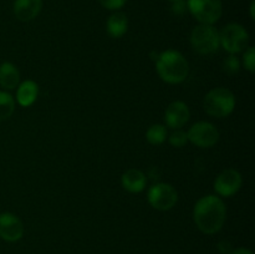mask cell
<instances>
[{"instance_id": "1", "label": "cell", "mask_w": 255, "mask_h": 254, "mask_svg": "<svg viewBox=\"0 0 255 254\" xmlns=\"http://www.w3.org/2000/svg\"><path fill=\"white\" fill-rule=\"evenodd\" d=\"M226 217V204L213 194L202 197L193 208L194 223L204 234H214L221 231Z\"/></svg>"}, {"instance_id": "2", "label": "cell", "mask_w": 255, "mask_h": 254, "mask_svg": "<svg viewBox=\"0 0 255 254\" xmlns=\"http://www.w3.org/2000/svg\"><path fill=\"white\" fill-rule=\"evenodd\" d=\"M156 70L167 84H181L188 76L189 65L181 52L167 50L157 57Z\"/></svg>"}, {"instance_id": "3", "label": "cell", "mask_w": 255, "mask_h": 254, "mask_svg": "<svg viewBox=\"0 0 255 254\" xmlns=\"http://www.w3.org/2000/svg\"><path fill=\"white\" fill-rule=\"evenodd\" d=\"M204 111L217 119L229 116L236 107V97L231 90L226 87H216L204 96Z\"/></svg>"}, {"instance_id": "4", "label": "cell", "mask_w": 255, "mask_h": 254, "mask_svg": "<svg viewBox=\"0 0 255 254\" xmlns=\"http://www.w3.org/2000/svg\"><path fill=\"white\" fill-rule=\"evenodd\" d=\"M191 44L196 52L201 55L213 54L218 50L219 45V31L213 25L199 24L192 30Z\"/></svg>"}, {"instance_id": "5", "label": "cell", "mask_w": 255, "mask_h": 254, "mask_svg": "<svg viewBox=\"0 0 255 254\" xmlns=\"http://www.w3.org/2000/svg\"><path fill=\"white\" fill-rule=\"evenodd\" d=\"M187 10L201 24L213 25L222 16L221 0H187Z\"/></svg>"}, {"instance_id": "6", "label": "cell", "mask_w": 255, "mask_h": 254, "mask_svg": "<svg viewBox=\"0 0 255 254\" xmlns=\"http://www.w3.org/2000/svg\"><path fill=\"white\" fill-rule=\"evenodd\" d=\"M219 42L226 51L236 55L248 46L249 34L246 27L232 22L224 26L219 32Z\"/></svg>"}, {"instance_id": "7", "label": "cell", "mask_w": 255, "mask_h": 254, "mask_svg": "<svg viewBox=\"0 0 255 254\" xmlns=\"http://www.w3.org/2000/svg\"><path fill=\"white\" fill-rule=\"evenodd\" d=\"M148 202L154 209L158 211H169L176 206L178 201V193L168 183H156L148 189Z\"/></svg>"}, {"instance_id": "8", "label": "cell", "mask_w": 255, "mask_h": 254, "mask_svg": "<svg viewBox=\"0 0 255 254\" xmlns=\"http://www.w3.org/2000/svg\"><path fill=\"white\" fill-rule=\"evenodd\" d=\"M189 141L201 148H209L219 139V131L211 122L199 121L194 124L187 132Z\"/></svg>"}, {"instance_id": "9", "label": "cell", "mask_w": 255, "mask_h": 254, "mask_svg": "<svg viewBox=\"0 0 255 254\" xmlns=\"http://www.w3.org/2000/svg\"><path fill=\"white\" fill-rule=\"evenodd\" d=\"M242 187V176L238 171L229 168L218 174L214 181V191L222 197L236 194Z\"/></svg>"}, {"instance_id": "10", "label": "cell", "mask_w": 255, "mask_h": 254, "mask_svg": "<svg viewBox=\"0 0 255 254\" xmlns=\"http://www.w3.org/2000/svg\"><path fill=\"white\" fill-rule=\"evenodd\" d=\"M24 234V224L19 217L5 212L0 214V238L6 242H16Z\"/></svg>"}, {"instance_id": "11", "label": "cell", "mask_w": 255, "mask_h": 254, "mask_svg": "<svg viewBox=\"0 0 255 254\" xmlns=\"http://www.w3.org/2000/svg\"><path fill=\"white\" fill-rule=\"evenodd\" d=\"M191 112L188 106L182 101H174L168 105L164 112V121L169 128L178 129L188 122Z\"/></svg>"}, {"instance_id": "12", "label": "cell", "mask_w": 255, "mask_h": 254, "mask_svg": "<svg viewBox=\"0 0 255 254\" xmlns=\"http://www.w3.org/2000/svg\"><path fill=\"white\" fill-rule=\"evenodd\" d=\"M42 0H15L14 14L20 21H31L40 14Z\"/></svg>"}, {"instance_id": "13", "label": "cell", "mask_w": 255, "mask_h": 254, "mask_svg": "<svg viewBox=\"0 0 255 254\" xmlns=\"http://www.w3.org/2000/svg\"><path fill=\"white\" fill-rule=\"evenodd\" d=\"M147 184L146 176L142 171L136 168H131L126 171L122 176V186L126 191L131 193H139L144 189Z\"/></svg>"}, {"instance_id": "14", "label": "cell", "mask_w": 255, "mask_h": 254, "mask_svg": "<svg viewBox=\"0 0 255 254\" xmlns=\"http://www.w3.org/2000/svg\"><path fill=\"white\" fill-rule=\"evenodd\" d=\"M37 95H39V86L32 80H26L21 82L17 87L16 100L17 104L22 107H29L36 101Z\"/></svg>"}, {"instance_id": "15", "label": "cell", "mask_w": 255, "mask_h": 254, "mask_svg": "<svg viewBox=\"0 0 255 254\" xmlns=\"http://www.w3.org/2000/svg\"><path fill=\"white\" fill-rule=\"evenodd\" d=\"M20 74L11 62H2L0 65V86L6 90H14L19 85Z\"/></svg>"}, {"instance_id": "16", "label": "cell", "mask_w": 255, "mask_h": 254, "mask_svg": "<svg viewBox=\"0 0 255 254\" xmlns=\"http://www.w3.org/2000/svg\"><path fill=\"white\" fill-rule=\"evenodd\" d=\"M106 29L110 36L114 37V39H119V37L124 36L126 34L127 29H128V20H127L126 14L120 11L114 12L107 20Z\"/></svg>"}, {"instance_id": "17", "label": "cell", "mask_w": 255, "mask_h": 254, "mask_svg": "<svg viewBox=\"0 0 255 254\" xmlns=\"http://www.w3.org/2000/svg\"><path fill=\"white\" fill-rule=\"evenodd\" d=\"M15 110V100L10 94L5 91H0V122L5 121L11 115Z\"/></svg>"}, {"instance_id": "18", "label": "cell", "mask_w": 255, "mask_h": 254, "mask_svg": "<svg viewBox=\"0 0 255 254\" xmlns=\"http://www.w3.org/2000/svg\"><path fill=\"white\" fill-rule=\"evenodd\" d=\"M147 141L151 144H161L167 138V128L163 125H152L146 133Z\"/></svg>"}, {"instance_id": "19", "label": "cell", "mask_w": 255, "mask_h": 254, "mask_svg": "<svg viewBox=\"0 0 255 254\" xmlns=\"http://www.w3.org/2000/svg\"><path fill=\"white\" fill-rule=\"evenodd\" d=\"M223 70L228 75H234L241 70V62L236 55L231 54L228 57H226L223 61Z\"/></svg>"}, {"instance_id": "20", "label": "cell", "mask_w": 255, "mask_h": 254, "mask_svg": "<svg viewBox=\"0 0 255 254\" xmlns=\"http://www.w3.org/2000/svg\"><path fill=\"white\" fill-rule=\"evenodd\" d=\"M243 64L248 71H255V50L254 47H248L243 55Z\"/></svg>"}, {"instance_id": "21", "label": "cell", "mask_w": 255, "mask_h": 254, "mask_svg": "<svg viewBox=\"0 0 255 254\" xmlns=\"http://www.w3.org/2000/svg\"><path fill=\"white\" fill-rule=\"evenodd\" d=\"M188 141V137H187V132L183 131H176L171 134L169 137V143L174 147H183L184 144Z\"/></svg>"}, {"instance_id": "22", "label": "cell", "mask_w": 255, "mask_h": 254, "mask_svg": "<svg viewBox=\"0 0 255 254\" xmlns=\"http://www.w3.org/2000/svg\"><path fill=\"white\" fill-rule=\"evenodd\" d=\"M100 4L109 10H119L126 4L127 0H99Z\"/></svg>"}, {"instance_id": "23", "label": "cell", "mask_w": 255, "mask_h": 254, "mask_svg": "<svg viewBox=\"0 0 255 254\" xmlns=\"http://www.w3.org/2000/svg\"><path fill=\"white\" fill-rule=\"evenodd\" d=\"M187 11V4L184 0L181 1L172 2V12L176 15H183Z\"/></svg>"}, {"instance_id": "24", "label": "cell", "mask_w": 255, "mask_h": 254, "mask_svg": "<svg viewBox=\"0 0 255 254\" xmlns=\"http://www.w3.org/2000/svg\"><path fill=\"white\" fill-rule=\"evenodd\" d=\"M231 254H253V252L249 251L247 248H238V249H234Z\"/></svg>"}, {"instance_id": "25", "label": "cell", "mask_w": 255, "mask_h": 254, "mask_svg": "<svg viewBox=\"0 0 255 254\" xmlns=\"http://www.w3.org/2000/svg\"><path fill=\"white\" fill-rule=\"evenodd\" d=\"M254 6H255V2L254 1H252V4H251V16H252V19H255V15H254Z\"/></svg>"}, {"instance_id": "26", "label": "cell", "mask_w": 255, "mask_h": 254, "mask_svg": "<svg viewBox=\"0 0 255 254\" xmlns=\"http://www.w3.org/2000/svg\"><path fill=\"white\" fill-rule=\"evenodd\" d=\"M167 1H169V2H177V1H181V0H167Z\"/></svg>"}]
</instances>
